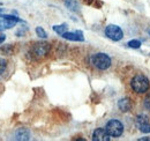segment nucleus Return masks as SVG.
<instances>
[{
    "instance_id": "nucleus-13",
    "label": "nucleus",
    "mask_w": 150,
    "mask_h": 141,
    "mask_svg": "<svg viewBox=\"0 0 150 141\" xmlns=\"http://www.w3.org/2000/svg\"><path fill=\"white\" fill-rule=\"evenodd\" d=\"M127 45L132 49H140L141 48V42L137 41V39H133V41H129L127 43Z\"/></svg>"
},
{
    "instance_id": "nucleus-5",
    "label": "nucleus",
    "mask_w": 150,
    "mask_h": 141,
    "mask_svg": "<svg viewBox=\"0 0 150 141\" xmlns=\"http://www.w3.org/2000/svg\"><path fill=\"white\" fill-rule=\"evenodd\" d=\"M49 51H50V44H47V43H36L31 48V54L36 59L43 58L44 56H46L49 53Z\"/></svg>"
},
{
    "instance_id": "nucleus-3",
    "label": "nucleus",
    "mask_w": 150,
    "mask_h": 141,
    "mask_svg": "<svg viewBox=\"0 0 150 141\" xmlns=\"http://www.w3.org/2000/svg\"><path fill=\"white\" fill-rule=\"evenodd\" d=\"M105 130L110 134V137L118 138L124 133V125L121 124V122H119L117 119H111L106 123Z\"/></svg>"
},
{
    "instance_id": "nucleus-15",
    "label": "nucleus",
    "mask_w": 150,
    "mask_h": 141,
    "mask_svg": "<svg viewBox=\"0 0 150 141\" xmlns=\"http://www.w3.org/2000/svg\"><path fill=\"white\" fill-rule=\"evenodd\" d=\"M36 34H37V36H39L40 38H46V37H47L45 30H44L42 27H37V28H36Z\"/></svg>"
},
{
    "instance_id": "nucleus-11",
    "label": "nucleus",
    "mask_w": 150,
    "mask_h": 141,
    "mask_svg": "<svg viewBox=\"0 0 150 141\" xmlns=\"http://www.w3.org/2000/svg\"><path fill=\"white\" fill-rule=\"evenodd\" d=\"M66 7L72 12H79V4L76 0H65Z\"/></svg>"
},
{
    "instance_id": "nucleus-18",
    "label": "nucleus",
    "mask_w": 150,
    "mask_h": 141,
    "mask_svg": "<svg viewBox=\"0 0 150 141\" xmlns=\"http://www.w3.org/2000/svg\"><path fill=\"white\" fill-rule=\"evenodd\" d=\"M6 66H7L6 60H5L4 58H1V57H0V74H2V73L6 70Z\"/></svg>"
},
{
    "instance_id": "nucleus-7",
    "label": "nucleus",
    "mask_w": 150,
    "mask_h": 141,
    "mask_svg": "<svg viewBox=\"0 0 150 141\" xmlns=\"http://www.w3.org/2000/svg\"><path fill=\"white\" fill-rule=\"evenodd\" d=\"M61 36L65 39H68V41H75V42H83L84 41L83 34L81 31H75V33H68V31H66L65 34H62Z\"/></svg>"
},
{
    "instance_id": "nucleus-2",
    "label": "nucleus",
    "mask_w": 150,
    "mask_h": 141,
    "mask_svg": "<svg viewBox=\"0 0 150 141\" xmlns=\"http://www.w3.org/2000/svg\"><path fill=\"white\" fill-rule=\"evenodd\" d=\"M91 64L97 70H105L111 66V58L106 53H96L91 57Z\"/></svg>"
},
{
    "instance_id": "nucleus-19",
    "label": "nucleus",
    "mask_w": 150,
    "mask_h": 141,
    "mask_svg": "<svg viewBox=\"0 0 150 141\" xmlns=\"http://www.w3.org/2000/svg\"><path fill=\"white\" fill-rule=\"evenodd\" d=\"M5 39H6V36H5V35H0V44H1V43H2Z\"/></svg>"
},
{
    "instance_id": "nucleus-14",
    "label": "nucleus",
    "mask_w": 150,
    "mask_h": 141,
    "mask_svg": "<svg viewBox=\"0 0 150 141\" xmlns=\"http://www.w3.org/2000/svg\"><path fill=\"white\" fill-rule=\"evenodd\" d=\"M139 128H140L142 132H144V133H149L150 132V125H149L148 122H147V123L141 124V125H139Z\"/></svg>"
},
{
    "instance_id": "nucleus-10",
    "label": "nucleus",
    "mask_w": 150,
    "mask_h": 141,
    "mask_svg": "<svg viewBox=\"0 0 150 141\" xmlns=\"http://www.w3.org/2000/svg\"><path fill=\"white\" fill-rule=\"evenodd\" d=\"M15 21H12V20H8V19H0V28H5V29H9V28H13L15 26Z\"/></svg>"
},
{
    "instance_id": "nucleus-4",
    "label": "nucleus",
    "mask_w": 150,
    "mask_h": 141,
    "mask_svg": "<svg viewBox=\"0 0 150 141\" xmlns=\"http://www.w3.org/2000/svg\"><path fill=\"white\" fill-rule=\"evenodd\" d=\"M105 35H106V37H109L110 39H112L114 42H119V41L122 39L124 33H122L120 27L114 26V24H109L105 28Z\"/></svg>"
},
{
    "instance_id": "nucleus-20",
    "label": "nucleus",
    "mask_w": 150,
    "mask_h": 141,
    "mask_svg": "<svg viewBox=\"0 0 150 141\" xmlns=\"http://www.w3.org/2000/svg\"><path fill=\"white\" fill-rule=\"evenodd\" d=\"M139 140H140V141H142V140H150V138H140Z\"/></svg>"
},
{
    "instance_id": "nucleus-17",
    "label": "nucleus",
    "mask_w": 150,
    "mask_h": 141,
    "mask_svg": "<svg viewBox=\"0 0 150 141\" xmlns=\"http://www.w3.org/2000/svg\"><path fill=\"white\" fill-rule=\"evenodd\" d=\"M143 106H144L146 110L150 111V94L144 97V100H143Z\"/></svg>"
},
{
    "instance_id": "nucleus-1",
    "label": "nucleus",
    "mask_w": 150,
    "mask_h": 141,
    "mask_svg": "<svg viewBox=\"0 0 150 141\" xmlns=\"http://www.w3.org/2000/svg\"><path fill=\"white\" fill-rule=\"evenodd\" d=\"M131 88L134 93L136 94H146L150 88V81L149 79L142 74V73H137L135 74L131 80Z\"/></svg>"
},
{
    "instance_id": "nucleus-16",
    "label": "nucleus",
    "mask_w": 150,
    "mask_h": 141,
    "mask_svg": "<svg viewBox=\"0 0 150 141\" xmlns=\"http://www.w3.org/2000/svg\"><path fill=\"white\" fill-rule=\"evenodd\" d=\"M0 18L8 19V20H12V21H15V22H22L21 19H19L18 16H14V15H6V14H2V15H0Z\"/></svg>"
},
{
    "instance_id": "nucleus-8",
    "label": "nucleus",
    "mask_w": 150,
    "mask_h": 141,
    "mask_svg": "<svg viewBox=\"0 0 150 141\" xmlns=\"http://www.w3.org/2000/svg\"><path fill=\"white\" fill-rule=\"evenodd\" d=\"M118 108L122 112H128L132 109V102L129 98H121L118 102Z\"/></svg>"
},
{
    "instance_id": "nucleus-12",
    "label": "nucleus",
    "mask_w": 150,
    "mask_h": 141,
    "mask_svg": "<svg viewBox=\"0 0 150 141\" xmlns=\"http://www.w3.org/2000/svg\"><path fill=\"white\" fill-rule=\"evenodd\" d=\"M53 30L56 31L57 34H59V35H62V34H65L66 31H67V24H60V26H54L53 27Z\"/></svg>"
},
{
    "instance_id": "nucleus-6",
    "label": "nucleus",
    "mask_w": 150,
    "mask_h": 141,
    "mask_svg": "<svg viewBox=\"0 0 150 141\" xmlns=\"http://www.w3.org/2000/svg\"><path fill=\"white\" fill-rule=\"evenodd\" d=\"M93 140L94 141H109L110 140V134L106 132L105 128L98 127L96 128L93 133Z\"/></svg>"
},
{
    "instance_id": "nucleus-22",
    "label": "nucleus",
    "mask_w": 150,
    "mask_h": 141,
    "mask_svg": "<svg viewBox=\"0 0 150 141\" xmlns=\"http://www.w3.org/2000/svg\"><path fill=\"white\" fill-rule=\"evenodd\" d=\"M148 33H149V36H150V29H149V31H148Z\"/></svg>"
},
{
    "instance_id": "nucleus-21",
    "label": "nucleus",
    "mask_w": 150,
    "mask_h": 141,
    "mask_svg": "<svg viewBox=\"0 0 150 141\" xmlns=\"http://www.w3.org/2000/svg\"><path fill=\"white\" fill-rule=\"evenodd\" d=\"M2 11H4V8H0V13H1V12H2Z\"/></svg>"
},
{
    "instance_id": "nucleus-9",
    "label": "nucleus",
    "mask_w": 150,
    "mask_h": 141,
    "mask_svg": "<svg viewBox=\"0 0 150 141\" xmlns=\"http://www.w3.org/2000/svg\"><path fill=\"white\" fill-rule=\"evenodd\" d=\"M30 132L27 128H19L15 132V140H29Z\"/></svg>"
}]
</instances>
